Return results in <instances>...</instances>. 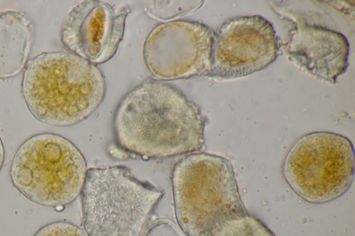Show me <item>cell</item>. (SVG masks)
I'll return each mask as SVG.
<instances>
[{
  "label": "cell",
  "instance_id": "ba28073f",
  "mask_svg": "<svg viewBox=\"0 0 355 236\" xmlns=\"http://www.w3.org/2000/svg\"><path fill=\"white\" fill-rule=\"evenodd\" d=\"M213 30L195 21L177 20L155 26L144 44L146 68L159 80L207 75Z\"/></svg>",
  "mask_w": 355,
  "mask_h": 236
},
{
  "label": "cell",
  "instance_id": "4fadbf2b",
  "mask_svg": "<svg viewBox=\"0 0 355 236\" xmlns=\"http://www.w3.org/2000/svg\"><path fill=\"white\" fill-rule=\"evenodd\" d=\"M34 236H88L84 230L67 221H55L42 227Z\"/></svg>",
  "mask_w": 355,
  "mask_h": 236
},
{
  "label": "cell",
  "instance_id": "6da1fadb",
  "mask_svg": "<svg viewBox=\"0 0 355 236\" xmlns=\"http://www.w3.org/2000/svg\"><path fill=\"white\" fill-rule=\"evenodd\" d=\"M200 107L174 86L146 80L130 91L116 109V140L125 151L146 158L200 151L205 143Z\"/></svg>",
  "mask_w": 355,
  "mask_h": 236
},
{
  "label": "cell",
  "instance_id": "7c38bea8",
  "mask_svg": "<svg viewBox=\"0 0 355 236\" xmlns=\"http://www.w3.org/2000/svg\"><path fill=\"white\" fill-rule=\"evenodd\" d=\"M211 236H276L261 220L248 213L224 223Z\"/></svg>",
  "mask_w": 355,
  "mask_h": 236
},
{
  "label": "cell",
  "instance_id": "9a60e30c",
  "mask_svg": "<svg viewBox=\"0 0 355 236\" xmlns=\"http://www.w3.org/2000/svg\"><path fill=\"white\" fill-rule=\"evenodd\" d=\"M5 158V151L3 148V145L0 137V171L2 168Z\"/></svg>",
  "mask_w": 355,
  "mask_h": 236
},
{
  "label": "cell",
  "instance_id": "5bb4252c",
  "mask_svg": "<svg viewBox=\"0 0 355 236\" xmlns=\"http://www.w3.org/2000/svg\"><path fill=\"white\" fill-rule=\"evenodd\" d=\"M141 236H187L172 221L166 218L157 219L144 230Z\"/></svg>",
  "mask_w": 355,
  "mask_h": 236
},
{
  "label": "cell",
  "instance_id": "8992f818",
  "mask_svg": "<svg viewBox=\"0 0 355 236\" xmlns=\"http://www.w3.org/2000/svg\"><path fill=\"white\" fill-rule=\"evenodd\" d=\"M354 167L353 145L347 137L316 131L302 136L292 145L284 160L282 174L303 200L323 203L349 189Z\"/></svg>",
  "mask_w": 355,
  "mask_h": 236
},
{
  "label": "cell",
  "instance_id": "8fae6325",
  "mask_svg": "<svg viewBox=\"0 0 355 236\" xmlns=\"http://www.w3.org/2000/svg\"><path fill=\"white\" fill-rule=\"evenodd\" d=\"M35 35L33 21L22 12H0V80L19 75L26 65Z\"/></svg>",
  "mask_w": 355,
  "mask_h": 236
},
{
  "label": "cell",
  "instance_id": "5b68a950",
  "mask_svg": "<svg viewBox=\"0 0 355 236\" xmlns=\"http://www.w3.org/2000/svg\"><path fill=\"white\" fill-rule=\"evenodd\" d=\"M87 173L85 159L69 140L58 134L42 133L25 140L10 166L14 186L31 201L60 207L81 193Z\"/></svg>",
  "mask_w": 355,
  "mask_h": 236
},
{
  "label": "cell",
  "instance_id": "7a4b0ae2",
  "mask_svg": "<svg viewBox=\"0 0 355 236\" xmlns=\"http://www.w3.org/2000/svg\"><path fill=\"white\" fill-rule=\"evenodd\" d=\"M105 90L101 69L70 52L36 56L26 66L21 82V93L32 116L57 127L87 118L103 100Z\"/></svg>",
  "mask_w": 355,
  "mask_h": 236
},
{
  "label": "cell",
  "instance_id": "30bf717a",
  "mask_svg": "<svg viewBox=\"0 0 355 236\" xmlns=\"http://www.w3.org/2000/svg\"><path fill=\"white\" fill-rule=\"evenodd\" d=\"M287 15L294 23L286 47L289 59L313 77L334 84L348 66L349 45L345 36L301 17Z\"/></svg>",
  "mask_w": 355,
  "mask_h": 236
},
{
  "label": "cell",
  "instance_id": "52a82bcc",
  "mask_svg": "<svg viewBox=\"0 0 355 236\" xmlns=\"http://www.w3.org/2000/svg\"><path fill=\"white\" fill-rule=\"evenodd\" d=\"M279 47L273 26L266 18L250 15L228 19L213 30L207 76L231 80L250 75L272 63Z\"/></svg>",
  "mask_w": 355,
  "mask_h": 236
},
{
  "label": "cell",
  "instance_id": "3957f363",
  "mask_svg": "<svg viewBox=\"0 0 355 236\" xmlns=\"http://www.w3.org/2000/svg\"><path fill=\"white\" fill-rule=\"evenodd\" d=\"M176 220L187 236H211L224 223L247 213L230 162L191 153L172 172Z\"/></svg>",
  "mask_w": 355,
  "mask_h": 236
},
{
  "label": "cell",
  "instance_id": "277c9868",
  "mask_svg": "<svg viewBox=\"0 0 355 236\" xmlns=\"http://www.w3.org/2000/svg\"><path fill=\"white\" fill-rule=\"evenodd\" d=\"M81 195L88 236H141L163 192L114 165L87 170Z\"/></svg>",
  "mask_w": 355,
  "mask_h": 236
},
{
  "label": "cell",
  "instance_id": "9c48e42d",
  "mask_svg": "<svg viewBox=\"0 0 355 236\" xmlns=\"http://www.w3.org/2000/svg\"><path fill=\"white\" fill-rule=\"evenodd\" d=\"M130 11L99 0L83 1L68 12L61 42L70 53L92 64H103L116 54Z\"/></svg>",
  "mask_w": 355,
  "mask_h": 236
}]
</instances>
